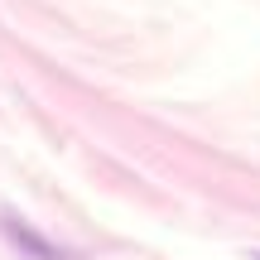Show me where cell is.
I'll list each match as a JSON object with an SVG mask.
<instances>
[{"mask_svg":"<svg viewBox=\"0 0 260 260\" xmlns=\"http://www.w3.org/2000/svg\"><path fill=\"white\" fill-rule=\"evenodd\" d=\"M5 236L19 246L24 255H34V260H73L63 251V246H53V241H44V236L34 232V226H24V222H15V217H5Z\"/></svg>","mask_w":260,"mask_h":260,"instance_id":"obj_1","label":"cell"},{"mask_svg":"<svg viewBox=\"0 0 260 260\" xmlns=\"http://www.w3.org/2000/svg\"><path fill=\"white\" fill-rule=\"evenodd\" d=\"M255 260H260V255H255Z\"/></svg>","mask_w":260,"mask_h":260,"instance_id":"obj_2","label":"cell"}]
</instances>
